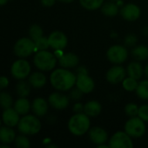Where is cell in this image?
Segmentation results:
<instances>
[{"mask_svg":"<svg viewBox=\"0 0 148 148\" xmlns=\"http://www.w3.org/2000/svg\"><path fill=\"white\" fill-rule=\"evenodd\" d=\"M77 75L68 70V69H57L51 72L50 82L51 86L58 91H69L76 84Z\"/></svg>","mask_w":148,"mask_h":148,"instance_id":"obj_1","label":"cell"},{"mask_svg":"<svg viewBox=\"0 0 148 148\" xmlns=\"http://www.w3.org/2000/svg\"><path fill=\"white\" fill-rule=\"evenodd\" d=\"M68 129L75 136H82L88 133L91 128L90 117L83 113L75 114L72 115L68 121Z\"/></svg>","mask_w":148,"mask_h":148,"instance_id":"obj_2","label":"cell"},{"mask_svg":"<svg viewBox=\"0 0 148 148\" xmlns=\"http://www.w3.org/2000/svg\"><path fill=\"white\" fill-rule=\"evenodd\" d=\"M33 63L40 71H51L57 64V56L47 49L38 50L33 57Z\"/></svg>","mask_w":148,"mask_h":148,"instance_id":"obj_3","label":"cell"},{"mask_svg":"<svg viewBox=\"0 0 148 148\" xmlns=\"http://www.w3.org/2000/svg\"><path fill=\"white\" fill-rule=\"evenodd\" d=\"M17 129L22 134L34 135L41 130V122L38 116L25 114L20 119L17 124Z\"/></svg>","mask_w":148,"mask_h":148,"instance_id":"obj_4","label":"cell"},{"mask_svg":"<svg viewBox=\"0 0 148 148\" xmlns=\"http://www.w3.org/2000/svg\"><path fill=\"white\" fill-rule=\"evenodd\" d=\"M125 132L132 138H140L146 133L145 121L139 116L130 117L125 124Z\"/></svg>","mask_w":148,"mask_h":148,"instance_id":"obj_5","label":"cell"},{"mask_svg":"<svg viewBox=\"0 0 148 148\" xmlns=\"http://www.w3.org/2000/svg\"><path fill=\"white\" fill-rule=\"evenodd\" d=\"M13 50L17 56L21 58L27 57L36 51L35 42L30 37H22L14 44Z\"/></svg>","mask_w":148,"mask_h":148,"instance_id":"obj_6","label":"cell"},{"mask_svg":"<svg viewBox=\"0 0 148 148\" xmlns=\"http://www.w3.org/2000/svg\"><path fill=\"white\" fill-rule=\"evenodd\" d=\"M106 57L113 64H121L126 61L128 57V51L123 45H113L108 49Z\"/></svg>","mask_w":148,"mask_h":148,"instance_id":"obj_7","label":"cell"},{"mask_svg":"<svg viewBox=\"0 0 148 148\" xmlns=\"http://www.w3.org/2000/svg\"><path fill=\"white\" fill-rule=\"evenodd\" d=\"M31 64L24 59H18L15 61L10 68L11 75L17 80H24L31 74Z\"/></svg>","mask_w":148,"mask_h":148,"instance_id":"obj_8","label":"cell"},{"mask_svg":"<svg viewBox=\"0 0 148 148\" xmlns=\"http://www.w3.org/2000/svg\"><path fill=\"white\" fill-rule=\"evenodd\" d=\"M108 145L111 148H132L133 142L132 137L126 132H116L109 140Z\"/></svg>","mask_w":148,"mask_h":148,"instance_id":"obj_9","label":"cell"},{"mask_svg":"<svg viewBox=\"0 0 148 148\" xmlns=\"http://www.w3.org/2000/svg\"><path fill=\"white\" fill-rule=\"evenodd\" d=\"M49 45L54 50H63L68 43V39L65 34L59 30H55L48 36Z\"/></svg>","mask_w":148,"mask_h":148,"instance_id":"obj_10","label":"cell"},{"mask_svg":"<svg viewBox=\"0 0 148 148\" xmlns=\"http://www.w3.org/2000/svg\"><path fill=\"white\" fill-rule=\"evenodd\" d=\"M70 100L71 99L69 96L59 92H54L48 97V102L50 106L57 110L65 109L70 104Z\"/></svg>","mask_w":148,"mask_h":148,"instance_id":"obj_11","label":"cell"},{"mask_svg":"<svg viewBox=\"0 0 148 148\" xmlns=\"http://www.w3.org/2000/svg\"><path fill=\"white\" fill-rule=\"evenodd\" d=\"M126 70L120 64L113 66L106 73V80L111 84H119L126 77Z\"/></svg>","mask_w":148,"mask_h":148,"instance_id":"obj_12","label":"cell"},{"mask_svg":"<svg viewBox=\"0 0 148 148\" xmlns=\"http://www.w3.org/2000/svg\"><path fill=\"white\" fill-rule=\"evenodd\" d=\"M75 85L84 94H89L94 89L95 82L91 76H89L88 74H81V75H77V80Z\"/></svg>","mask_w":148,"mask_h":148,"instance_id":"obj_13","label":"cell"},{"mask_svg":"<svg viewBox=\"0 0 148 148\" xmlns=\"http://www.w3.org/2000/svg\"><path fill=\"white\" fill-rule=\"evenodd\" d=\"M120 15L121 16L126 20V21H135L137 20L141 14V10L140 8L134 4V3H127L126 5H124L121 9H120Z\"/></svg>","mask_w":148,"mask_h":148,"instance_id":"obj_14","label":"cell"},{"mask_svg":"<svg viewBox=\"0 0 148 148\" xmlns=\"http://www.w3.org/2000/svg\"><path fill=\"white\" fill-rule=\"evenodd\" d=\"M88 136L91 141L97 146L106 143L108 140L107 132L100 127H93L89 129Z\"/></svg>","mask_w":148,"mask_h":148,"instance_id":"obj_15","label":"cell"},{"mask_svg":"<svg viewBox=\"0 0 148 148\" xmlns=\"http://www.w3.org/2000/svg\"><path fill=\"white\" fill-rule=\"evenodd\" d=\"M19 115L20 114L14 108H9L3 110L2 114V121L5 126L10 127H14L17 126L20 121Z\"/></svg>","mask_w":148,"mask_h":148,"instance_id":"obj_16","label":"cell"},{"mask_svg":"<svg viewBox=\"0 0 148 148\" xmlns=\"http://www.w3.org/2000/svg\"><path fill=\"white\" fill-rule=\"evenodd\" d=\"M58 63L60 65L61 68H65V69H72L75 68L76 66H78L79 62V56L72 52H68V53H63V55L61 56H59L58 58Z\"/></svg>","mask_w":148,"mask_h":148,"instance_id":"obj_17","label":"cell"},{"mask_svg":"<svg viewBox=\"0 0 148 148\" xmlns=\"http://www.w3.org/2000/svg\"><path fill=\"white\" fill-rule=\"evenodd\" d=\"M49 102L42 97H38L33 100L31 104V109L33 114L38 117L44 116L48 112Z\"/></svg>","mask_w":148,"mask_h":148,"instance_id":"obj_18","label":"cell"},{"mask_svg":"<svg viewBox=\"0 0 148 148\" xmlns=\"http://www.w3.org/2000/svg\"><path fill=\"white\" fill-rule=\"evenodd\" d=\"M126 73L128 76L140 80L144 75V69L139 61H135L128 64L126 68Z\"/></svg>","mask_w":148,"mask_h":148,"instance_id":"obj_19","label":"cell"},{"mask_svg":"<svg viewBox=\"0 0 148 148\" xmlns=\"http://www.w3.org/2000/svg\"><path fill=\"white\" fill-rule=\"evenodd\" d=\"M29 83L34 88H41L46 84V76L42 72H33L29 75Z\"/></svg>","mask_w":148,"mask_h":148,"instance_id":"obj_20","label":"cell"},{"mask_svg":"<svg viewBox=\"0 0 148 148\" xmlns=\"http://www.w3.org/2000/svg\"><path fill=\"white\" fill-rule=\"evenodd\" d=\"M101 104L97 101H90L84 106V113L89 117H96L101 113Z\"/></svg>","mask_w":148,"mask_h":148,"instance_id":"obj_21","label":"cell"},{"mask_svg":"<svg viewBox=\"0 0 148 148\" xmlns=\"http://www.w3.org/2000/svg\"><path fill=\"white\" fill-rule=\"evenodd\" d=\"M16 139V133L12 127L3 126L0 127V142L3 144H10Z\"/></svg>","mask_w":148,"mask_h":148,"instance_id":"obj_22","label":"cell"},{"mask_svg":"<svg viewBox=\"0 0 148 148\" xmlns=\"http://www.w3.org/2000/svg\"><path fill=\"white\" fill-rule=\"evenodd\" d=\"M31 108V105L29 100L26 99V97H20L14 103V109L20 115L27 114L30 112Z\"/></svg>","mask_w":148,"mask_h":148,"instance_id":"obj_23","label":"cell"},{"mask_svg":"<svg viewBox=\"0 0 148 148\" xmlns=\"http://www.w3.org/2000/svg\"><path fill=\"white\" fill-rule=\"evenodd\" d=\"M101 12L103 15L109 16V17H113L117 16L120 12V8L119 4L114 3L113 1H109V2H104V3L101 6Z\"/></svg>","mask_w":148,"mask_h":148,"instance_id":"obj_24","label":"cell"},{"mask_svg":"<svg viewBox=\"0 0 148 148\" xmlns=\"http://www.w3.org/2000/svg\"><path fill=\"white\" fill-rule=\"evenodd\" d=\"M131 54L136 61H145L148 59V47L146 45H136L132 49Z\"/></svg>","mask_w":148,"mask_h":148,"instance_id":"obj_25","label":"cell"},{"mask_svg":"<svg viewBox=\"0 0 148 148\" xmlns=\"http://www.w3.org/2000/svg\"><path fill=\"white\" fill-rule=\"evenodd\" d=\"M31 84L29 82H24L20 80V82L16 86V92L19 97H27L31 92Z\"/></svg>","mask_w":148,"mask_h":148,"instance_id":"obj_26","label":"cell"},{"mask_svg":"<svg viewBox=\"0 0 148 148\" xmlns=\"http://www.w3.org/2000/svg\"><path fill=\"white\" fill-rule=\"evenodd\" d=\"M135 91L139 98L144 101L148 100V79L143 80L140 82H139L138 87Z\"/></svg>","mask_w":148,"mask_h":148,"instance_id":"obj_27","label":"cell"},{"mask_svg":"<svg viewBox=\"0 0 148 148\" xmlns=\"http://www.w3.org/2000/svg\"><path fill=\"white\" fill-rule=\"evenodd\" d=\"M105 0H79L83 8L88 10H95L102 6Z\"/></svg>","mask_w":148,"mask_h":148,"instance_id":"obj_28","label":"cell"},{"mask_svg":"<svg viewBox=\"0 0 148 148\" xmlns=\"http://www.w3.org/2000/svg\"><path fill=\"white\" fill-rule=\"evenodd\" d=\"M138 84H139L138 80L134 79L133 77H130V76L126 77L122 82V86H123L124 89L126 91H129V92L135 91L138 87Z\"/></svg>","mask_w":148,"mask_h":148,"instance_id":"obj_29","label":"cell"},{"mask_svg":"<svg viewBox=\"0 0 148 148\" xmlns=\"http://www.w3.org/2000/svg\"><path fill=\"white\" fill-rule=\"evenodd\" d=\"M13 99L8 92H0V107L3 109L11 108Z\"/></svg>","mask_w":148,"mask_h":148,"instance_id":"obj_30","label":"cell"},{"mask_svg":"<svg viewBox=\"0 0 148 148\" xmlns=\"http://www.w3.org/2000/svg\"><path fill=\"white\" fill-rule=\"evenodd\" d=\"M29 36L33 41H36L39 37L43 36V29L38 24L31 25L29 29Z\"/></svg>","mask_w":148,"mask_h":148,"instance_id":"obj_31","label":"cell"},{"mask_svg":"<svg viewBox=\"0 0 148 148\" xmlns=\"http://www.w3.org/2000/svg\"><path fill=\"white\" fill-rule=\"evenodd\" d=\"M35 42V48H36V51L38 50H44L47 49L50 45H49V41H48V37L45 36H41L38 39H37L36 41H34Z\"/></svg>","mask_w":148,"mask_h":148,"instance_id":"obj_32","label":"cell"},{"mask_svg":"<svg viewBox=\"0 0 148 148\" xmlns=\"http://www.w3.org/2000/svg\"><path fill=\"white\" fill-rule=\"evenodd\" d=\"M16 147L18 148H29L31 144L29 139L25 136V134L16 136V139L14 140Z\"/></svg>","mask_w":148,"mask_h":148,"instance_id":"obj_33","label":"cell"},{"mask_svg":"<svg viewBox=\"0 0 148 148\" xmlns=\"http://www.w3.org/2000/svg\"><path fill=\"white\" fill-rule=\"evenodd\" d=\"M138 112H139V107L135 103H128L125 107V113L129 117L138 116Z\"/></svg>","mask_w":148,"mask_h":148,"instance_id":"obj_34","label":"cell"},{"mask_svg":"<svg viewBox=\"0 0 148 148\" xmlns=\"http://www.w3.org/2000/svg\"><path fill=\"white\" fill-rule=\"evenodd\" d=\"M138 42V37L134 34H128L124 39V43L126 47H134Z\"/></svg>","mask_w":148,"mask_h":148,"instance_id":"obj_35","label":"cell"},{"mask_svg":"<svg viewBox=\"0 0 148 148\" xmlns=\"http://www.w3.org/2000/svg\"><path fill=\"white\" fill-rule=\"evenodd\" d=\"M83 94L84 93L76 87V88H72L71 89V91L69 93V98L71 100H72V101H79V100H80L82 98Z\"/></svg>","mask_w":148,"mask_h":148,"instance_id":"obj_36","label":"cell"},{"mask_svg":"<svg viewBox=\"0 0 148 148\" xmlns=\"http://www.w3.org/2000/svg\"><path fill=\"white\" fill-rule=\"evenodd\" d=\"M138 116L145 122H148V105H142L139 108Z\"/></svg>","mask_w":148,"mask_h":148,"instance_id":"obj_37","label":"cell"},{"mask_svg":"<svg viewBox=\"0 0 148 148\" xmlns=\"http://www.w3.org/2000/svg\"><path fill=\"white\" fill-rule=\"evenodd\" d=\"M84 106L82 103L78 102L73 106V111L75 114H79V113H83L84 112Z\"/></svg>","mask_w":148,"mask_h":148,"instance_id":"obj_38","label":"cell"},{"mask_svg":"<svg viewBox=\"0 0 148 148\" xmlns=\"http://www.w3.org/2000/svg\"><path fill=\"white\" fill-rule=\"evenodd\" d=\"M9 85V79L6 76H0V88H5Z\"/></svg>","mask_w":148,"mask_h":148,"instance_id":"obj_39","label":"cell"},{"mask_svg":"<svg viewBox=\"0 0 148 148\" xmlns=\"http://www.w3.org/2000/svg\"><path fill=\"white\" fill-rule=\"evenodd\" d=\"M56 0H41V3L42 5L45 6V7H51L55 3Z\"/></svg>","mask_w":148,"mask_h":148,"instance_id":"obj_40","label":"cell"},{"mask_svg":"<svg viewBox=\"0 0 148 148\" xmlns=\"http://www.w3.org/2000/svg\"><path fill=\"white\" fill-rule=\"evenodd\" d=\"M76 75H81V74H88V70L86 69L85 67L84 66H80L78 67V69H76Z\"/></svg>","mask_w":148,"mask_h":148,"instance_id":"obj_41","label":"cell"},{"mask_svg":"<svg viewBox=\"0 0 148 148\" xmlns=\"http://www.w3.org/2000/svg\"><path fill=\"white\" fill-rule=\"evenodd\" d=\"M142 33H143L144 36H148V26H146V27H144L142 29Z\"/></svg>","mask_w":148,"mask_h":148,"instance_id":"obj_42","label":"cell"},{"mask_svg":"<svg viewBox=\"0 0 148 148\" xmlns=\"http://www.w3.org/2000/svg\"><path fill=\"white\" fill-rule=\"evenodd\" d=\"M144 75L148 79V63L146 65V67L144 68Z\"/></svg>","mask_w":148,"mask_h":148,"instance_id":"obj_43","label":"cell"},{"mask_svg":"<svg viewBox=\"0 0 148 148\" xmlns=\"http://www.w3.org/2000/svg\"><path fill=\"white\" fill-rule=\"evenodd\" d=\"M98 148H109V145H106V143H104V144H101V145H99V146H97Z\"/></svg>","mask_w":148,"mask_h":148,"instance_id":"obj_44","label":"cell"},{"mask_svg":"<svg viewBox=\"0 0 148 148\" xmlns=\"http://www.w3.org/2000/svg\"><path fill=\"white\" fill-rule=\"evenodd\" d=\"M8 1H9V0H0V6L6 4V3H8Z\"/></svg>","mask_w":148,"mask_h":148,"instance_id":"obj_45","label":"cell"},{"mask_svg":"<svg viewBox=\"0 0 148 148\" xmlns=\"http://www.w3.org/2000/svg\"><path fill=\"white\" fill-rule=\"evenodd\" d=\"M58 1H60L62 3H72L73 0H58Z\"/></svg>","mask_w":148,"mask_h":148,"instance_id":"obj_46","label":"cell"},{"mask_svg":"<svg viewBox=\"0 0 148 148\" xmlns=\"http://www.w3.org/2000/svg\"><path fill=\"white\" fill-rule=\"evenodd\" d=\"M47 147H49V148H51V147L57 148V147H57L56 145H49V146H47Z\"/></svg>","mask_w":148,"mask_h":148,"instance_id":"obj_47","label":"cell"},{"mask_svg":"<svg viewBox=\"0 0 148 148\" xmlns=\"http://www.w3.org/2000/svg\"><path fill=\"white\" fill-rule=\"evenodd\" d=\"M111 1H113V2H118V1H120V0H111Z\"/></svg>","mask_w":148,"mask_h":148,"instance_id":"obj_48","label":"cell"},{"mask_svg":"<svg viewBox=\"0 0 148 148\" xmlns=\"http://www.w3.org/2000/svg\"><path fill=\"white\" fill-rule=\"evenodd\" d=\"M0 127H1V120H0Z\"/></svg>","mask_w":148,"mask_h":148,"instance_id":"obj_49","label":"cell"},{"mask_svg":"<svg viewBox=\"0 0 148 148\" xmlns=\"http://www.w3.org/2000/svg\"><path fill=\"white\" fill-rule=\"evenodd\" d=\"M0 89H1V88H0Z\"/></svg>","mask_w":148,"mask_h":148,"instance_id":"obj_50","label":"cell"}]
</instances>
